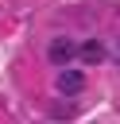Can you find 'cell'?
Here are the masks:
<instances>
[{
    "label": "cell",
    "mask_w": 120,
    "mask_h": 124,
    "mask_svg": "<svg viewBox=\"0 0 120 124\" xmlns=\"http://www.w3.org/2000/svg\"><path fill=\"white\" fill-rule=\"evenodd\" d=\"M46 58H50L54 66H62V70H66V66L74 62V43H70V39H62V35H58V39H50V46H46Z\"/></svg>",
    "instance_id": "obj_1"
},
{
    "label": "cell",
    "mask_w": 120,
    "mask_h": 124,
    "mask_svg": "<svg viewBox=\"0 0 120 124\" xmlns=\"http://www.w3.org/2000/svg\"><path fill=\"white\" fill-rule=\"evenodd\" d=\"M81 89H85V78H81V70H70V66H66V70L58 74V93H66V97H77Z\"/></svg>",
    "instance_id": "obj_2"
},
{
    "label": "cell",
    "mask_w": 120,
    "mask_h": 124,
    "mask_svg": "<svg viewBox=\"0 0 120 124\" xmlns=\"http://www.w3.org/2000/svg\"><path fill=\"white\" fill-rule=\"evenodd\" d=\"M77 58H81V62H89V66L105 62V43H101V39H85V43L77 46Z\"/></svg>",
    "instance_id": "obj_3"
}]
</instances>
